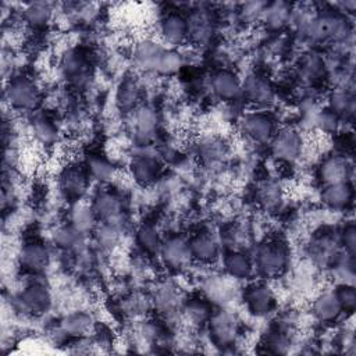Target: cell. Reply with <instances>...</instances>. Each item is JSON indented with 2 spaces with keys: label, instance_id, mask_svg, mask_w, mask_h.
I'll use <instances>...</instances> for the list:
<instances>
[{
  "label": "cell",
  "instance_id": "cell-17",
  "mask_svg": "<svg viewBox=\"0 0 356 356\" xmlns=\"http://www.w3.org/2000/svg\"><path fill=\"white\" fill-rule=\"evenodd\" d=\"M188 246L192 260H196L197 263L209 264L218 257V243L211 235L206 232H197L192 235L188 239Z\"/></svg>",
  "mask_w": 356,
  "mask_h": 356
},
{
  "label": "cell",
  "instance_id": "cell-3",
  "mask_svg": "<svg viewBox=\"0 0 356 356\" xmlns=\"http://www.w3.org/2000/svg\"><path fill=\"white\" fill-rule=\"evenodd\" d=\"M209 332L216 346H231L239 335V320L228 310L214 312L209 318Z\"/></svg>",
  "mask_w": 356,
  "mask_h": 356
},
{
  "label": "cell",
  "instance_id": "cell-8",
  "mask_svg": "<svg viewBox=\"0 0 356 356\" xmlns=\"http://www.w3.org/2000/svg\"><path fill=\"white\" fill-rule=\"evenodd\" d=\"M90 206L96 218L102 220L103 224H108L117 228L121 218L124 220L122 203L120 197L110 191L97 192Z\"/></svg>",
  "mask_w": 356,
  "mask_h": 356
},
{
  "label": "cell",
  "instance_id": "cell-24",
  "mask_svg": "<svg viewBox=\"0 0 356 356\" xmlns=\"http://www.w3.org/2000/svg\"><path fill=\"white\" fill-rule=\"evenodd\" d=\"M61 70L64 75L74 83L83 82L88 76L89 64L85 54L78 50H68L61 61Z\"/></svg>",
  "mask_w": 356,
  "mask_h": 356
},
{
  "label": "cell",
  "instance_id": "cell-36",
  "mask_svg": "<svg viewBox=\"0 0 356 356\" xmlns=\"http://www.w3.org/2000/svg\"><path fill=\"white\" fill-rule=\"evenodd\" d=\"M86 171H88L89 177H92L93 179L102 181V182L111 179L114 175L113 164L100 156H92L90 159H88Z\"/></svg>",
  "mask_w": 356,
  "mask_h": 356
},
{
  "label": "cell",
  "instance_id": "cell-40",
  "mask_svg": "<svg viewBox=\"0 0 356 356\" xmlns=\"http://www.w3.org/2000/svg\"><path fill=\"white\" fill-rule=\"evenodd\" d=\"M83 234L76 231L72 225L68 227H61L57 229L54 234V242L64 249H71L75 248L79 243V239L82 238Z\"/></svg>",
  "mask_w": 356,
  "mask_h": 356
},
{
  "label": "cell",
  "instance_id": "cell-30",
  "mask_svg": "<svg viewBox=\"0 0 356 356\" xmlns=\"http://www.w3.org/2000/svg\"><path fill=\"white\" fill-rule=\"evenodd\" d=\"M32 134H33L35 139L42 145H53V143H56L57 136H58L57 127L54 125V122L43 114L36 115L33 118Z\"/></svg>",
  "mask_w": 356,
  "mask_h": 356
},
{
  "label": "cell",
  "instance_id": "cell-38",
  "mask_svg": "<svg viewBox=\"0 0 356 356\" xmlns=\"http://www.w3.org/2000/svg\"><path fill=\"white\" fill-rule=\"evenodd\" d=\"M334 291L343 313H353L356 307V289L353 284H338Z\"/></svg>",
  "mask_w": 356,
  "mask_h": 356
},
{
  "label": "cell",
  "instance_id": "cell-41",
  "mask_svg": "<svg viewBox=\"0 0 356 356\" xmlns=\"http://www.w3.org/2000/svg\"><path fill=\"white\" fill-rule=\"evenodd\" d=\"M259 197H260V202L271 209V207H277L281 202V189L277 184H273V182H266L261 188H260V192H259Z\"/></svg>",
  "mask_w": 356,
  "mask_h": 356
},
{
  "label": "cell",
  "instance_id": "cell-21",
  "mask_svg": "<svg viewBox=\"0 0 356 356\" xmlns=\"http://www.w3.org/2000/svg\"><path fill=\"white\" fill-rule=\"evenodd\" d=\"M323 203L331 210H343L353 202V186L349 182L325 185L321 192Z\"/></svg>",
  "mask_w": 356,
  "mask_h": 356
},
{
  "label": "cell",
  "instance_id": "cell-13",
  "mask_svg": "<svg viewBox=\"0 0 356 356\" xmlns=\"http://www.w3.org/2000/svg\"><path fill=\"white\" fill-rule=\"evenodd\" d=\"M242 96L254 106H268L274 102L275 92L264 76L250 74L242 81Z\"/></svg>",
  "mask_w": 356,
  "mask_h": 356
},
{
  "label": "cell",
  "instance_id": "cell-11",
  "mask_svg": "<svg viewBox=\"0 0 356 356\" xmlns=\"http://www.w3.org/2000/svg\"><path fill=\"white\" fill-rule=\"evenodd\" d=\"M211 92L224 102H232L242 96V81L239 76L227 68H221L213 72L210 76Z\"/></svg>",
  "mask_w": 356,
  "mask_h": 356
},
{
  "label": "cell",
  "instance_id": "cell-20",
  "mask_svg": "<svg viewBox=\"0 0 356 356\" xmlns=\"http://www.w3.org/2000/svg\"><path fill=\"white\" fill-rule=\"evenodd\" d=\"M19 260L25 270L31 273H40L49 266L50 252L40 242H29L21 249Z\"/></svg>",
  "mask_w": 356,
  "mask_h": 356
},
{
  "label": "cell",
  "instance_id": "cell-27",
  "mask_svg": "<svg viewBox=\"0 0 356 356\" xmlns=\"http://www.w3.org/2000/svg\"><path fill=\"white\" fill-rule=\"evenodd\" d=\"M92 327V318L83 312H75L65 316L60 323V331L71 338L83 337Z\"/></svg>",
  "mask_w": 356,
  "mask_h": 356
},
{
  "label": "cell",
  "instance_id": "cell-18",
  "mask_svg": "<svg viewBox=\"0 0 356 356\" xmlns=\"http://www.w3.org/2000/svg\"><path fill=\"white\" fill-rule=\"evenodd\" d=\"M129 172L136 184L146 186L157 179L160 174V164L153 156L139 154L131 160Z\"/></svg>",
  "mask_w": 356,
  "mask_h": 356
},
{
  "label": "cell",
  "instance_id": "cell-34",
  "mask_svg": "<svg viewBox=\"0 0 356 356\" xmlns=\"http://www.w3.org/2000/svg\"><path fill=\"white\" fill-rule=\"evenodd\" d=\"M182 67H184V56L174 47H168L164 50L154 72L159 75L170 76L177 74Z\"/></svg>",
  "mask_w": 356,
  "mask_h": 356
},
{
  "label": "cell",
  "instance_id": "cell-35",
  "mask_svg": "<svg viewBox=\"0 0 356 356\" xmlns=\"http://www.w3.org/2000/svg\"><path fill=\"white\" fill-rule=\"evenodd\" d=\"M324 72V61L314 53L303 56L299 61V75L306 81H314Z\"/></svg>",
  "mask_w": 356,
  "mask_h": 356
},
{
  "label": "cell",
  "instance_id": "cell-32",
  "mask_svg": "<svg viewBox=\"0 0 356 356\" xmlns=\"http://www.w3.org/2000/svg\"><path fill=\"white\" fill-rule=\"evenodd\" d=\"M211 306L207 300L196 298L191 299L184 305V316L186 317L191 324H203L204 321H209L211 316Z\"/></svg>",
  "mask_w": 356,
  "mask_h": 356
},
{
  "label": "cell",
  "instance_id": "cell-28",
  "mask_svg": "<svg viewBox=\"0 0 356 356\" xmlns=\"http://www.w3.org/2000/svg\"><path fill=\"white\" fill-rule=\"evenodd\" d=\"M136 243L143 253L156 254L160 253L163 239L159 229L154 225L146 222L142 224L136 231Z\"/></svg>",
  "mask_w": 356,
  "mask_h": 356
},
{
  "label": "cell",
  "instance_id": "cell-31",
  "mask_svg": "<svg viewBox=\"0 0 356 356\" xmlns=\"http://www.w3.org/2000/svg\"><path fill=\"white\" fill-rule=\"evenodd\" d=\"M96 216L92 210L90 204H85V203H76L72 210H71V218L70 222L71 225L79 231L81 234H85L86 231H90L95 225L96 221Z\"/></svg>",
  "mask_w": 356,
  "mask_h": 356
},
{
  "label": "cell",
  "instance_id": "cell-33",
  "mask_svg": "<svg viewBox=\"0 0 356 356\" xmlns=\"http://www.w3.org/2000/svg\"><path fill=\"white\" fill-rule=\"evenodd\" d=\"M53 15V8L49 3H31L24 10V19L33 28L44 26Z\"/></svg>",
  "mask_w": 356,
  "mask_h": 356
},
{
  "label": "cell",
  "instance_id": "cell-4",
  "mask_svg": "<svg viewBox=\"0 0 356 356\" xmlns=\"http://www.w3.org/2000/svg\"><path fill=\"white\" fill-rule=\"evenodd\" d=\"M270 142L273 154L286 163L299 159L305 145L302 135L292 127H286L277 131Z\"/></svg>",
  "mask_w": 356,
  "mask_h": 356
},
{
  "label": "cell",
  "instance_id": "cell-43",
  "mask_svg": "<svg viewBox=\"0 0 356 356\" xmlns=\"http://www.w3.org/2000/svg\"><path fill=\"white\" fill-rule=\"evenodd\" d=\"M341 242L343 245V249L349 254H355L356 250V228L352 222L346 224L342 234H341Z\"/></svg>",
  "mask_w": 356,
  "mask_h": 356
},
{
  "label": "cell",
  "instance_id": "cell-19",
  "mask_svg": "<svg viewBox=\"0 0 356 356\" xmlns=\"http://www.w3.org/2000/svg\"><path fill=\"white\" fill-rule=\"evenodd\" d=\"M132 117L136 140L142 145L147 143L157 127V113L150 106H139L134 110Z\"/></svg>",
  "mask_w": 356,
  "mask_h": 356
},
{
  "label": "cell",
  "instance_id": "cell-22",
  "mask_svg": "<svg viewBox=\"0 0 356 356\" xmlns=\"http://www.w3.org/2000/svg\"><path fill=\"white\" fill-rule=\"evenodd\" d=\"M312 312L314 317L323 323L335 321L343 313L335 291H325L317 295L313 302Z\"/></svg>",
  "mask_w": 356,
  "mask_h": 356
},
{
  "label": "cell",
  "instance_id": "cell-25",
  "mask_svg": "<svg viewBox=\"0 0 356 356\" xmlns=\"http://www.w3.org/2000/svg\"><path fill=\"white\" fill-rule=\"evenodd\" d=\"M328 110L339 120L352 118L355 110L353 95L345 88H337L328 95Z\"/></svg>",
  "mask_w": 356,
  "mask_h": 356
},
{
  "label": "cell",
  "instance_id": "cell-2",
  "mask_svg": "<svg viewBox=\"0 0 356 356\" xmlns=\"http://www.w3.org/2000/svg\"><path fill=\"white\" fill-rule=\"evenodd\" d=\"M40 90L36 83L26 76H14L6 88V99L10 107L18 111H32L40 103Z\"/></svg>",
  "mask_w": 356,
  "mask_h": 356
},
{
  "label": "cell",
  "instance_id": "cell-1",
  "mask_svg": "<svg viewBox=\"0 0 356 356\" xmlns=\"http://www.w3.org/2000/svg\"><path fill=\"white\" fill-rule=\"evenodd\" d=\"M289 250L286 245L278 239L266 241L259 245L254 253L253 266L264 278H277L288 267Z\"/></svg>",
  "mask_w": 356,
  "mask_h": 356
},
{
  "label": "cell",
  "instance_id": "cell-5",
  "mask_svg": "<svg viewBox=\"0 0 356 356\" xmlns=\"http://www.w3.org/2000/svg\"><path fill=\"white\" fill-rule=\"evenodd\" d=\"M243 302L248 310L256 317H264L270 314L275 305L274 291L264 282H253L243 291Z\"/></svg>",
  "mask_w": 356,
  "mask_h": 356
},
{
  "label": "cell",
  "instance_id": "cell-12",
  "mask_svg": "<svg viewBox=\"0 0 356 356\" xmlns=\"http://www.w3.org/2000/svg\"><path fill=\"white\" fill-rule=\"evenodd\" d=\"M165 49L161 42L152 38L140 39L134 49V64L145 72H154Z\"/></svg>",
  "mask_w": 356,
  "mask_h": 356
},
{
  "label": "cell",
  "instance_id": "cell-37",
  "mask_svg": "<svg viewBox=\"0 0 356 356\" xmlns=\"http://www.w3.org/2000/svg\"><path fill=\"white\" fill-rule=\"evenodd\" d=\"M177 299H178V295H177L175 288L170 284H164L157 289L153 302H154V306L161 313L167 314V313H171L177 307V305H178Z\"/></svg>",
  "mask_w": 356,
  "mask_h": 356
},
{
  "label": "cell",
  "instance_id": "cell-15",
  "mask_svg": "<svg viewBox=\"0 0 356 356\" xmlns=\"http://www.w3.org/2000/svg\"><path fill=\"white\" fill-rule=\"evenodd\" d=\"M185 18L188 26V42L197 46H203L211 39L214 22L210 13L204 10H193Z\"/></svg>",
  "mask_w": 356,
  "mask_h": 356
},
{
  "label": "cell",
  "instance_id": "cell-23",
  "mask_svg": "<svg viewBox=\"0 0 356 356\" xmlns=\"http://www.w3.org/2000/svg\"><path fill=\"white\" fill-rule=\"evenodd\" d=\"M224 270L234 280H246L253 274L254 266L246 253L231 250L224 257Z\"/></svg>",
  "mask_w": 356,
  "mask_h": 356
},
{
  "label": "cell",
  "instance_id": "cell-29",
  "mask_svg": "<svg viewBox=\"0 0 356 356\" xmlns=\"http://www.w3.org/2000/svg\"><path fill=\"white\" fill-rule=\"evenodd\" d=\"M139 97H140L139 83L132 78H125L117 89L115 100L118 107L127 111H134L138 107L136 104L139 102Z\"/></svg>",
  "mask_w": 356,
  "mask_h": 356
},
{
  "label": "cell",
  "instance_id": "cell-39",
  "mask_svg": "<svg viewBox=\"0 0 356 356\" xmlns=\"http://www.w3.org/2000/svg\"><path fill=\"white\" fill-rule=\"evenodd\" d=\"M199 153L206 163H218L225 154V149L221 142L216 139H207L199 146Z\"/></svg>",
  "mask_w": 356,
  "mask_h": 356
},
{
  "label": "cell",
  "instance_id": "cell-10",
  "mask_svg": "<svg viewBox=\"0 0 356 356\" xmlns=\"http://www.w3.org/2000/svg\"><path fill=\"white\" fill-rule=\"evenodd\" d=\"M352 167L348 159L342 154H330L325 156L318 165V179L321 184L332 185L341 182H349Z\"/></svg>",
  "mask_w": 356,
  "mask_h": 356
},
{
  "label": "cell",
  "instance_id": "cell-16",
  "mask_svg": "<svg viewBox=\"0 0 356 356\" xmlns=\"http://www.w3.org/2000/svg\"><path fill=\"white\" fill-rule=\"evenodd\" d=\"M160 253L165 266L175 270L185 267L192 260L188 241L177 235L168 236L165 241H163Z\"/></svg>",
  "mask_w": 356,
  "mask_h": 356
},
{
  "label": "cell",
  "instance_id": "cell-14",
  "mask_svg": "<svg viewBox=\"0 0 356 356\" xmlns=\"http://www.w3.org/2000/svg\"><path fill=\"white\" fill-rule=\"evenodd\" d=\"M159 31L163 42L168 43L171 47L188 42L186 18L177 11H170L160 19Z\"/></svg>",
  "mask_w": 356,
  "mask_h": 356
},
{
  "label": "cell",
  "instance_id": "cell-26",
  "mask_svg": "<svg viewBox=\"0 0 356 356\" xmlns=\"http://www.w3.org/2000/svg\"><path fill=\"white\" fill-rule=\"evenodd\" d=\"M291 19V7L284 1L266 3L261 21L268 29H280Z\"/></svg>",
  "mask_w": 356,
  "mask_h": 356
},
{
  "label": "cell",
  "instance_id": "cell-7",
  "mask_svg": "<svg viewBox=\"0 0 356 356\" xmlns=\"http://www.w3.org/2000/svg\"><path fill=\"white\" fill-rule=\"evenodd\" d=\"M17 302L24 313L38 316L49 310L51 305V295L43 284L31 282L18 293Z\"/></svg>",
  "mask_w": 356,
  "mask_h": 356
},
{
  "label": "cell",
  "instance_id": "cell-9",
  "mask_svg": "<svg viewBox=\"0 0 356 356\" xmlns=\"http://www.w3.org/2000/svg\"><path fill=\"white\" fill-rule=\"evenodd\" d=\"M89 178L88 171H85L82 167L68 165L58 177L60 191L71 202H79L88 189Z\"/></svg>",
  "mask_w": 356,
  "mask_h": 356
},
{
  "label": "cell",
  "instance_id": "cell-6",
  "mask_svg": "<svg viewBox=\"0 0 356 356\" xmlns=\"http://www.w3.org/2000/svg\"><path fill=\"white\" fill-rule=\"evenodd\" d=\"M241 127L245 136L256 143L270 142L275 134L273 117L263 111H252L245 114L241 121Z\"/></svg>",
  "mask_w": 356,
  "mask_h": 356
},
{
  "label": "cell",
  "instance_id": "cell-42",
  "mask_svg": "<svg viewBox=\"0 0 356 356\" xmlns=\"http://www.w3.org/2000/svg\"><path fill=\"white\" fill-rule=\"evenodd\" d=\"M266 3H246L239 10L241 19L246 24H252L256 21H261V15L264 11Z\"/></svg>",
  "mask_w": 356,
  "mask_h": 356
}]
</instances>
